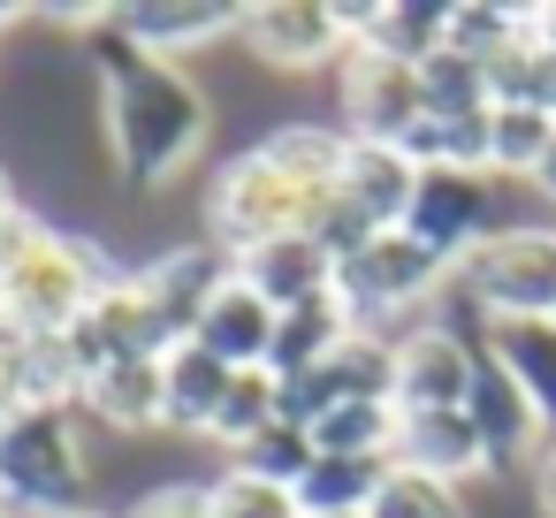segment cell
Returning a JSON list of instances; mask_svg holds the SVG:
<instances>
[{
	"label": "cell",
	"instance_id": "1",
	"mask_svg": "<svg viewBox=\"0 0 556 518\" xmlns=\"http://www.w3.org/2000/svg\"><path fill=\"white\" fill-rule=\"evenodd\" d=\"M92 85H100V123L115 146V168L146 191L176 184L206 138H214V100L199 77H184V62L146 54L115 16L92 24Z\"/></svg>",
	"mask_w": 556,
	"mask_h": 518
},
{
	"label": "cell",
	"instance_id": "2",
	"mask_svg": "<svg viewBox=\"0 0 556 518\" xmlns=\"http://www.w3.org/2000/svg\"><path fill=\"white\" fill-rule=\"evenodd\" d=\"M115 282V267L85 244V237H70V229H47L39 214H9L0 222V313H9L31 343H54V336H70L85 313H92V298Z\"/></svg>",
	"mask_w": 556,
	"mask_h": 518
},
{
	"label": "cell",
	"instance_id": "3",
	"mask_svg": "<svg viewBox=\"0 0 556 518\" xmlns=\"http://www.w3.org/2000/svg\"><path fill=\"white\" fill-rule=\"evenodd\" d=\"M92 442L77 404H16L0 419V503L16 518L92 510Z\"/></svg>",
	"mask_w": 556,
	"mask_h": 518
},
{
	"label": "cell",
	"instance_id": "4",
	"mask_svg": "<svg viewBox=\"0 0 556 518\" xmlns=\"http://www.w3.org/2000/svg\"><path fill=\"white\" fill-rule=\"evenodd\" d=\"M320 214H328V199H313L298 176H282L260 146L237 153V161H222V176H214V191H206V222H214V244H222L229 260L252 252V244H267V237L313 229Z\"/></svg>",
	"mask_w": 556,
	"mask_h": 518
},
{
	"label": "cell",
	"instance_id": "5",
	"mask_svg": "<svg viewBox=\"0 0 556 518\" xmlns=\"http://www.w3.org/2000/svg\"><path fill=\"white\" fill-rule=\"evenodd\" d=\"M457 290L472 298V313H488V328L556 320V222L495 229L480 252L457 260Z\"/></svg>",
	"mask_w": 556,
	"mask_h": 518
},
{
	"label": "cell",
	"instance_id": "6",
	"mask_svg": "<svg viewBox=\"0 0 556 518\" xmlns=\"http://www.w3.org/2000/svg\"><path fill=\"white\" fill-rule=\"evenodd\" d=\"M450 282H457V267H450L442 252H427L419 237H404V229L366 237V244L336 267V298L351 305L358 328H374V320H404V313L434 305Z\"/></svg>",
	"mask_w": 556,
	"mask_h": 518
},
{
	"label": "cell",
	"instance_id": "7",
	"mask_svg": "<svg viewBox=\"0 0 556 518\" xmlns=\"http://www.w3.org/2000/svg\"><path fill=\"white\" fill-rule=\"evenodd\" d=\"M404 237H419L427 252H442L457 267L465 252H480L495 237V176H480V168H419Z\"/></svg>",
	"mask_w": 556,
	"mask_h": 518
},
{
	"label": "cell",
	"instance_id": "8",
	"mask_svg": "<svg viewBox=\"0 0 556 518\" xmlns=\"http://www.w3.org/2000/svg\"><path fill=\"white\" fill-rule=\"evenodd\" d=\"M396 404V336H374V328H358L343 351H328L313 374H298V381H282V419L290 427H313L320 412H336V404Z\"/></svg>",
	"mask_w": 556,
	"mask_h": 518
},
{
	"label": "cell",
	"instance_id": "9",
	"mask_svg": "<svg viewBox=\"0 0 556 518\" xmlns=\"http://www.w3.org/2000/svg\"><path fill=\"white\" fill-rule=\"evenodd\" d=\"M62 351L77 358V374L92 381V374H108V366H130V358H161V351H176L168 343V328H161V313L146 305V290H138V275H115L100 298H92V313L62 336Z\"/></svg>",
	"mask_w": 556,
	"mask_h": 518
},
{
	"label": "cell",
	"instance_id": "10",
	"mask_svg": "<svg viewBox=\"0 0 556 518\" xmlns=\"http://www.w3.org/2000/svg\"><path fill=\"white\" fill-rule=\"evenodd\" d=\"M419 123H427L419 70L351 47L343 54V138H358V146H404Z\"/></svg>",
	"mask_w": 556,
	"mask_h": 518
},
{
	"label": "cell",
	"instance_id": "11",
	"mask_svg": "<svg viewBox=\"0 0 556 518\" xmlns=\"http://www.w3.org/2000/svg\"><path fill=\"white\" fill-rule=\"evenodd\" d=\"M480 351L450 320H412L396 328V412H465Z\"/></svg>",
	"mask_w": 556,
	"mask_h": 518
},
{
	"label": "cell",
	"instance_id": "12",
	"mask_svg": "<svg viewBox=\"0 0 556 518\" xmlns=\"http://www.w3.org/2000/svg\"><path fill=\"white\" fill-rule=\"evenodd\" d=\"M244 47L275 70H328L351 54V31L336 0H260L244 9Z\"/></svg>",
	"mask_w": 556,
	"mask_h": 518
},
{
	"label": "cell",
	"instance_id": "13",
	"mask_svg": "<svg viewBox=\"0 0 556 518\" xmlns=\"http://www.w3.org/2000/svg\"><path fill=\"white\" fill-rule=\"evenodd\" d=\"M465 419H472V434H480V450H488V472H503V465H533L541 450H548V419L533 412V396L480 351V366H472V389H465Z\"/></svg>",
	"mask_w": 556,
	"mask_h": 518
},
{
	"label": "cell",
	"instance_id": "14",
	"mask_svg": "<svg viewBox=\"0 0 556 518\" xmlns=\"http://www.w3.org/2000/svg\"><path fill=\"white\" fill-rule=\"evenodd\" d=\"M229 275H237V260H229L222 244H184V252H161V260L138 275V290H146V305L161 313L168 343H191L199 313L222 298V282H229Z\"/></svg>",
	"mask_w": 556,
	"mask_h": 518
},
{
	"label": "cell",
	"instance_id": "15",
	"mask_svg": "<svg viewBox=\"0 0 556 518\" xmlns=\"http://www.w3.org/2000/svg\"><path fill=\"white\" fill-rule=\"evenodd\" d=\"M237 282H252L275 313H290V305H313V298L336 290V252L313 229H290V237H267V244L237 252Z\"/></svg>",
	"mask_w": 556,
	"mask_h": 518
},
{
	"label": "cell",
	"instance_id": "16",
	"mask_svg": "<svg viewBox=\"0 0 556 518\" xmlns=\"http://www.w3.org/2000/svg\"><path fill=\"white\" fill-rule=\"evenodd\" d=\"M343 31H351V47L419 70V62L450 39V9H442V0H366V9H358V0H343Z\"/></svg>",
	"mask_w": 556,
	"mask_h": 518
},
{
	"label": "cell",
	"instance_id": "17",
	"mask_svg": "<svg viewBox=\"0 0 556 518\" xmlns=\"http://www.w3.org/2000/svg\"><path fill=\"white\" fill-rule=\"evenodd\" d=\"M412 191H419V168L404 161V146H358V138H351L343 184H336V206H343V214H358V222L381 237V229H404Z\"/></svg>",
	"mask_w": 556,
	"mask_h": 518
},
{
	"label": "cell",
	"instance_id": "18",
	"mask_svg": "<svg viewBox=\"0 0 556 518\" xmlns=\"http://www.w3.org/2000/svg\"><path fill=\"white\" fill-rule=\"evenodd\" d=\"M191 343L199 351H214L229 374H244V366H267V351H275V305L252 290V282H222V298L199 313V328H191Z\"/></svg>",
	"mask_w": 556,
	"mask_h": 518
},
{
	"label": "cell",
	"instance_id": "19",
	"mask_svg": "<svg viewBox=\"0 0 556 518\" xmlns=\"http://www.w3.org/2000/svg\"><path fill=\"white\" fill-rule=\"evenodd\" d=\"M115 24L146 47V54H191L214 47L229 31H244V9H222V0H138V9H115Z\"/></svg>",
	"mask_w": 556,
	"mask_h": 518
},
{
	"label": "cell",
	"instance_id": "20",
	"mask_svg": "<svg viewBox=\"0 0 556 518\" xmlns=\"http://www.w3.org/2000/svg\"><path fill=\"white\" fill-rule=\"evenodd\" d=\"M396 465L465 488L472 472H488V450H480V434H472L465 412H404V427H396Z\"/></svg>",
	"mask_w": 556,
	"mask_h": 518
},
{
	"label": "cell",
	"instance_id": "21",
	"mask_svg": "<svg viewBox=\"0 0 556 518\" xmlns=\"http://www.w3.org/2000/svg\"><path fill=\"white\" fill-rule=\"evenodd\" d=\"M358 336V320H351V305L328 290V298H313V305H290V313H275V351H267V374L275 381H298V374H313L328 351H343Z\"/></svg>",
	"mask_w": 556,
	"mask_h": 518
},
{
	"label": "cell",
	"instance_id": "22",
	"mask_svg": "<svg viewBox=\"0 0 556 518\" xmlns=\"http://www.w3.org/2000/svg\"><path fill=\"white\" fill-rule=\"evenodd\" d=\"M77 412H92L100 427H123V434L168 427V381H161V358H130V366L92 374L85 396H77Z\"/></svg>",
	"mask_w": 556,
	"mask_h": 518
},
{
	"label": "cell",
	"instance_id": "23",
	"mask_svg": "<svg viewBox=\"0 0 556 518\" xmlns=\"http://www.w3.org/2000/svg\"><path fill=\"white\" fill-rule=\"evenodd\" d=\"M161 381H168V427H184V434H206L237 374H229L214 351H199V343H176V351H161Z\"/></svg>",
	"mask_w": 556,
	"mask_h": 518
},
{
	"label": "cell",
	"instance_id": "24",
	"mask_svg": "<svg viewBox=\"0 0 556 518\" xmlns=\"http://www.w3.org/2000/svg\"><path fill=\"white\" fill-rule=\"evenodd\" d=\"M396 457H313L305 480L290 488L305 518H343V510H374L381 480H389Z\"/></svg>",
	"mask_w": 556,
	"mask_h": 518
},
{
	"label": "cell",
	"instance_id": "25",
	"mask_svg": "<svg viewBox=\"0 0 556 518\" xmlns=\"http://www.w3.org/2000/svg\"><path fill=\"white\" fill-rule=\"evenodd\" d=\"M488 358L533 396V412L556 427V320H510L488 328Z\"/></svg>",
	"mask_w": 556,
	"mask_h": 518
},
{
	"label": "cell",
	"instance_id": "26",
	"mask_svg": "<svg viewBox=\"0 0 556 518\" xmlns=\"http://www.w3.org/2000/svg\"><path fill=\"white\" fill-rule=\"evenodd\" d=\"M396 427H404V412L374 396V404H336V412H320L305 434H313L320 457H396Z\"/></svg>",
	"mask_w": 556,
	"mask_h": 518
},
{
	"label": "cell",
	"instance_id": "27",
	"mask_svg": "<svg viewBox=\"0 0 556 518\" xmlns=\"http://www.w3.org/2000/svg\"><path fill=\"white\" fill-rule=\"evenodd\" d=\"M548 138H556V115H541V108H488V176H526L533 184Z\"/></svg>",
	"mask_w": 556,
	"mask_h": 518
},
{
	"label": "cell",
	"instance_id": "28",
	"mask_svg": "<svg viewBox=\"0 0 556 518\" xmlns=\"http://www.w3.org/2000/svg\"><path fill=\"white\" fill-rule=\"evenodd\" d=\"M275 419H282V381H275L267 366H244V374L229 381V396H222V412H214V427H206V434L237 457V450H244L260 427H275Z\"/></svg>",
	"mask_w": 556,
	"mask_h": 518
},
{
	"label": "cell",
	"instance_id": "29",
	"mask_svg": "<svg viewBox=\"0 0 556 518\" xmlns=\"http://www.w3.org/2000/svg\"><path fill=\"white\" fill-rule=\"evenodd\" d=\"M419 100H427V115H434V123L480 115V108H488V70H480V62H465L457 47H434V54L419 62Z\"/></svg>",
	"mask_w": 556,
	"mask_h": 518
},
{
	"label": "cell",
	"instance_id": "30",
	"mask_svg": "<svg viewBox=\"0 0 556 518\" xmlns=\"http://www.w3.org/2000/svg\"><path fill=\"white\" fill-rule=\"evenodd\" d=\"M526 24H533V9H503V0H495V9H488V0H457V9H450V39L442 47H457L465 62H495L503 47H518L526 39Z\"/></svg>",
	"mask_w": 556,
	"mask_h": 518
},
{
	"label": "cell",
	"instance_id": "31",
	"mask_svg": "<svg viewBox=\"0 0 556 518\" xmlns=\"http://www.w3.org/2000/svg\"><path fill=\"white\" fill-rule=\"evenodd\" d=\"M366 518H472V510H465V488H457V480L389 465V480H381V495H374Z\"/></svg>",
	"mask_w": 556,
	"mask_h": 518
},
{
	"label": "cell",
	"instance_id": "32",
	"mask_svg": "<svg viewBox=\"0 0 556 518\" xmlns=\"http://www.w3.org/2000/svg\"><path fill=\"white\" fill-rule=\"evenodd\" d=\"M320 450H313V434L305 427H290V419H275V427H260L229 465L237 472H252V480H275V488H298L305 480V465H313Z\"/></svg>",
	"mask_w": 556,
	"mask_h": 518
},
{
	"label": "cell",
	"instance_id": "33",
	"mask_svg": "<svg viewBox=\"0 0 556 518\" xmlns=\"http://www.w3.org/2000/svg\"><path fill=\"white\" fill-rule=\"evenodd\" d=\"M206 510H214V518H305L290 488H275V480H252V472H237V465H229V472L206 488Z\"/></svg>",
	"mask_w": 556,
	"mask_h": 518
},
{
	"label": "cell",
	"instance_id": "34",
	"mask_svg": "<svg viewBox=\"0 0 556 518\" xmlns=\"http://www.w3.org/2000/svg\"><path fill=\"white\" fill-rule=\"evenodd\" d=\"M24 351H31V336H24L9 313H0V419L24 404Z\"/></svg>",
	"mask_w": 556,
	"mask_h": 518
},
{
	"label": "cell",
	"instance_id": "35",
	"mask_svg": "<svg viewBox=\"0 0 556 518\" xmlns=\"http://www.w3.org/2000/svg\"><path fill=\"white\" fill-rule=\"evenodd\" d=\"M123 518H214V510H206V488H184V480H176V488H153V495H138Z\"/></svg>",
	"mask_w": 556,
	"mask_h": 518
},
{
	"label": "cell",
	"instance_id": "36",
	"mask_svg": "<svg viewBox=\"0 0 556 518\" xmlns=\"http://www.w3.org/2000/svg\"><path fill=\"white\" fill-rule=\"evenodd\" d=\"M533 503H541V518H556V434H548V450L533 457Z\"/></svg>",
	"mask_w": 556,
	"mask_h": 518
},
{
	"label": "cell",
	"instance_id": "37",
	"mask_svg": "<svg viewBox=\"0 0 556 518\" xmlns=\"http://www.w3.org/2000/svg\"><path fill=\"white\" fill-rule=\"evenodd\" d=\"M533 191L556 206V138H548V153H541V168H533Z\"/></svg>",
	"mask_w": 556,
	"mask_h": 518
},
{
	"label": "cell",
	"instance_id": "38",
	"mask_svg": "<svg viewBox=\"0 0 556 518\" xmlns=\"http://www.w3.org/2000/svg\"><path fill=\"white\" fill-rule=\"evenodd\" d=\"M16 214V191H9V168H0V222H9Z\"/></svg>",
	"mask_w": 556,
	"mask_h": 518
},
{
	"label": "cell",
	"instance_id": "39",
	"mask_svg": "<svg viewBox=\"0 0 556 518\" xmlns=\"http://www.w3.org/2000/svg\"><path fill=\"white\" fill-rule=\"evenodd\" d=\"M70 518H115V510H70Z\"/></svg>",
	"mask_w": 556,
	"mask_h": 518
},
{
	"label": "cell",
	"instance_id": "40",
	"mask_svg": "<svg viewBox=\"0 0 556 518\" xmlns=\"http://www.w3.org/2000/svg\"><path fill=\"white\" fill-rule=\"evenodd\" d=\"M0 518H16V510H9V503H0Z\"/></svg>",
	"mask_w": 556,
	"mask_h": 518
},
{
	"label": "cell",
	"instance_id": "41",
	"mask_svg": "<svg viewBox=\"0 0 556 518\" xmlns=\"http://www.w3.org/2000/svg\"><path fill=\"white\" fill-rule=\"evenodd\" d=\"M343 518H366V510H343Z\"/></svg>",
	"mask_w": 556,
	"mask_h": 518
}]
</instances>
